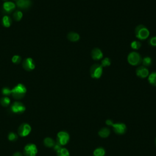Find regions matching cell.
Segmentation results:
<instances>
[{
	"label": "cell",
	"instance_id": "6da1fadb",
	"mask_svg": "<svg viewBox=\"0 0 156 156\" xmlns=\"http://www.w3.org/2000/svg\"><path fill=\"white\" fill-rule=\"evenodd\" d=\"M135 35L140 40H144L149 37L150 32L149 29L145 26L139 24L135 29Z\"/></svg>",
	"mask_w": 156,
	"mask_h": 156
},
{
	"label": "cell",
	"instance_id": "603a6c76",
	"mask_svg": "<svg viewBox=\"0 0 156 156\" xmlns=\"http://www.w3.org/2000/svg\"><path fill=\"white\" fill-rule=\"evenodd\" d=\"M0 103L3 107H7L10 103V99L7 96L3 97L1 99Z\"/></svg>",
	"mask_w": 156,
	"mask_h": 156
},
{
	"label": "cell",
	"instance_id": "3957f363",
	"mask_svg": "<svg viewBox=\"0 0 156 156\" xmlns=\"http://www.w3.org/2000/svg\"><path fill=\"white\" fill-rule=\"evenodd\" d=\"M142 57L141 55L135 51L130 52L127 55V62L132 66H138L142 62Z\"/></svg>",
	"mask_w": 156,
	"mask_h": 156
},
{
	"label": "cell",
	"instance_id": "ac0fdd59",
	"mask_svg": "<svg viewBox=\"0 0 156 156\" xmlns=\"http://www.w3.org/2000/svg\"><path fill=\"white\" fill-rule=\"evenodd\" d=\"M43 143H44V144L45 145V146H46L48 147H53L55 144L54 140L50 137L45 138L43 141Z\"/></svg>",
	"mask_w": 156,
	"mask_h": 156
},
{
	"label": "cell",
	"instance_id": "cb8c5ba5",
	"mask_svg": "<svg viewBox=\"0 0 156 156\" xmlns=\"http://www.w3.org/2000/svg\"><path fill=\"white\" fill-rule=\"evenodd\" d=\"M131 48L134 50H138L139 49L141 46V43L139 41H133L130 43Z\"/></svg>",
	"mask_w": 156,
	"mask_h": 156
},
{
	"label": "cell",
	"instance_id": "1f68e13d",
	"mask_svg": "<svg viewBox=\"0 0 156 156\" xmlns=\"http://www.w3.org/2000/svg\"><path fill=\"white\" fill-rule=\"evenodd\" d=\"M13 156H23V155L20 152H16L13 154Z\"/></svg>",
	"mask_w": 156,
	"mask_h": 156
},
{
	"label": "cell",
	"instance_id": "9c48e42d",
	"mask_svg": "<svg viewBox=\"0 0 156 156\" xmlns=\"http://www.w3.org/2000/svg\"><path fill=\"white\" fill-rule=\"evenodd\" d=\"M112 127L115 132L118 135H122L125 133L127 130L126 124L122 122L115 123L112 125Z\"/></svg>",
	"mask_w": 156,
	"mask_h": 156
},
{
	"label": "cell",
	"instance_id": "836d02e7",
	"mask_svg": "<svg viewBox=\"0 0 156 156\" xmlns=\"http://www.w3.org/2000/svg\"><path fill=\"white\" fill-rule=\"evenodd\" d=\"M15 1H18V0H15Z\"/></svg>",
	"mask_w": 156,
	"mask_h": 156
},
{
	"label": "cell",
	"instance_id": "484cf974",
	"mask_svg": "<svg viewBox=\"0 0 156 156\" xmlns=\"http://www.w3.org/2000/svg\"><path fill=\"white\" fill-rule=\"evenodd\" d=\"M13 18L15 19V21H19L20 20H21V19L23 17V13H22L21 12H20L19 10H17V11H15L13 13Z\"/></svg>",
	"mask_w": 156,
	"mask_h": 156
},
{
	"label": "cell",
	"instance_id": "8fae6325",
	"mask_svg": "<svg viewBox=\"0 0 156 156\" xmlns=\"http://www.w3.org/2000/svg\"><path fill=\"white\" fill-rule=\"evenodd\" d=\"M23 67L26 71H32L35 68V63L32 58H27L23 62Z\"/></svg>",
	"mask_w": 156,
	"mask_h": 156
},
{
	"label": "cell",
	"instance_id": "ffe728a7",
	"mask_svg": "<svg viewBox=\"0 0 156 156\" xmlns=\"http://www.w3.org/2000/svg\"><path fill=\"white\" fill-rule=\"evenodd\" d=\"M141 63L143 64V66H144L145 67L151 66L152 65V58L149 56L144 57L143 58H142Z\"/></svg>",
	"mask_w": 156,
	"mask_h": 156
},
{
	"label": "cell",
	"instance_id": "4fadbf2b",
	"mask_svg": "<svg viewBox=\"0 0 156 156\" xmlns=\"http://www.w3.org/2000/svg\"><path fill=\"white\" fill-rule=\"evenodd\" d=\"M16 5L21 9H26L30 6L31 1L30 0H18L16 1Z\"/></svg>",
	"mask_w": 156,
	"mask_h": 156
},
{
	"label": "cell",
	"instance_id": "30bf717a",
	"mask_svg": "<svg viewBox=\"0 0 156 156\" xmlns=\"http://www.w3.org/2000/svg\"><path fill=\"white\" fill-rule=\"evenodd\" d=\"M136 75L141 79L146 78L148 77L149 72L147 67H145L144 66H140L136 69Z\"/></svg>",
	"mask_w": 156,
	"mask_h": 156
},
{
	"label": "cell",
	"instance_id": "ba28073f",
	"mask_svg": "<svg viewBox=\"0 0 156 156\" xmlns=\"http://www.w3.org/2000/svg\"><path fill=\"white\" fill-rule=\"evenodd\" d=\"M31 127L27 123H23L18 129V133L21 137H25L29 135L31 132Z\"/></svg>",
	"mask_w": 156,
	"mask_h": 156
},
{
	"label": "cell",
	"instance_id": "5b68a950",
	"mask_svg": "<svg viewBox=\"0 0 156 156\" xmlns=\"http://www.w3.org/2000/svg\"><path fill=\"white\" fill-rule=\"evenodd\" d=\"M37 153L38 149L35 144L29 143L24 148V154L25 156H36Z\"/></svg>",
	"mask_w": 156,
	"mask_h": 156
},
{
	"label": "cell",
	"instance_id": "d6986e66",
	"mask_svg": "<svg viewBox=\"0 0 156 156\" xmlns=\"http://www.w3.org/2000/svg\"><path fill=\"white\" fill-rule=\"evenodd\" d=\"M105 154V151L102 147H97L93 151V156H104Z\"/></svg>",
	"mask_w": 156,
	"mask_h": 156
},
{
	"label": "cell",
	"instance_id": "4dcf8cb0",
	"mask_svg": "<svg viewBox=\"0 0 156 156\" xmlns=\"http://www.w3.org/2000/svg\"><path fill=\"white\" fill-rule=\"evenodd\" d=\"M105 124H106L107 126H112V125H113L114 123H113V121H112V119H107V120H106Z\"/></svg>",
	"mask_w": 156,
	"mask_h": 156
},
{
	"label": "cell",
	"instance_id": "d6a6232c",
	"mask_svg": "<svg viewBox=\"0 0 156 156\" xmlns=\"http://www.w3.org/2000/svg\"><path fill=\"white\" fill-rule=\"evenodd\" d=\"M155 145H156V138H155Z\"/></svg>",
	"mask_w": 156,
	"mask_h": 156
},
{
	"label": "cell",
	"instance_id": "52a82bcc",
	"mask_svg": "<svg viewBox=\"0 0 156 156\" xmlns=\"http://www.w3.org/2000/svg\"><path fill=\"white\" fill-rule=\"evenodd\" d=\"M57 143L61 146H64L66 144L69 140V135L68 132L65 131H60L57 135Z\"/></svg>",
	"mask_w": 156,
	"mask_h": 156
},
{
	"label": "cell",
	"instance_id": "f546056e",
	"mask_svg": "<svg viewBox=\"0 0 156 156\" xmlns=\"http://www.w3.org/2000/svg\"><path fill=\"white\" fill-rule=\"evenodd\" d=\"M12 62L15 63V64H18L20 63L21 60V58L20 56L18 55H14L12 58Z\"/></svg>",
	"mask_w": 156,
	"mask_h": 156
},
{
	"label": "cell",
	"instance_id": "2e32d148",
	"mask_svg": "<svg viewBox=\"0 0 156 156\" xmlns=\"http://www.w3.org/2000/svg\"><path fill=\"white\" fill-rule=\"evenodd\" d=\"M110 133V130L108 127H102L98 132L99 136L104 138H107L109 136Z\"/></svg>",
	"mask_w": 156,
	"mask_h": 156
},
{
	"label": "cell",
	"instance_id": "7a4b0ae2",
	"mask_svg": "<svg viewBox=\"0 0 156 156\" xmlns=\"http://www.w3.org/2000/svg\"><path fill=\"white\" fill-rule=\"evenodd\" d=\"M26 93V87L22 84L19 83L16 86H15L13 89H12V96L15 99H22Z\"/></svg>",
	"mask_w": 156,
	"mask_h": 156
},
{
	"label": "cell",
	"instance_id": "7c38bea8",
	"mask_svg": "<svg viewBox=\"0 0 156 156\" xmlns=\"http://www.w3.org/2000/svg\"><path fill=\"white\" fill-rule=\"evenodd\" d=\"M91 57L93 60L98 61L103 57V53L99 48H94L91 52Z\"/></svg>",
	"mask_w": 156,
	"mask_h": 156
},
{
	"label": "cell",
	"instance_id": "277c9868",
	"mask_svg": "<svg viewBox=\"0 0 156 156\" xmlns=\"http://www.w3.org/2000/svg\"><path fill=\"white\" fill-rule=\"evenodd\" d=\"M102 71L103 68L101 64L94 63L90 67V76L93 79H99L102 74Z\"/></svg>",
	"mask_w": 156,
	"mask_h": 156
},
{
	"label": "cell",
	"instance_id": "9a60e30c",
	"mask_svg": "<svg viewBox=\"0 0 156 156\" xmlns=\"http://www.w3.org/2000/svg\"><path fill=\"white\" fill-rule=\"evenodd\" d=\"M15 8V4L12 2H4L3 4V9L4 10L7 12L10 13L12 12Z\"/></svg>",
	"mask_w": 156,
	"mask_h": 156
},
{
	"label": "cell",
	"instance_id": "7402d4cb",
	"mask_svg": "<svg viewBox=\"0 0 156 156\" xmlns=\"http://www.w3.org/2000/svg\"><path fill=\"white\" fill-rule=\"evenodd\" d=\"M56 152L57 156H69V152L68 150L65 147H62Z\"/></svg>",
	"mask_w": 156,
	"mask_h": 156
},
{
	"label": "cell",
	"instance_id": "e0dca14e",
	"mask_svg": "<svg viewBox=\"0 0 156 156\" xmlns=\"http://www.w3.org/2000/svg\"><path fill=\"white\" fill-rule=\"evenodd\" d=\"M149 83L152 86H156V71L151 73L147 78Z\"/></svg>",
	"mask_w": 156,
	"mask_h": 156
},
{
	"label": "cell",
	"instance_id": "83f0119b",
	"mask_svg": "<svg viewBox=\"0 0 156 156\" xmlns=\"http://www.w3.org/2000/svg\"><path fill=\"white\" fill-rule=\"evenodd\" d=\"M148 44L152 47H156V36H152L148 40Z\"/></svg>",
	"mask_w": 156,
	"mask_h": 156
},
{
	"label": "cell",
	"instance_id": "f1b7e54d",
	"mask_svg": "<svg viewBox=\"0 0 156 156\" xmlns=\"http://www.w3.org/2000/svg\"><path fill=\"white\" fill-rule=\"evenodd\" d=\"M2 93L3 95L8 96L11 94L12 90H10V88H9L7 87H4L2 89Z\"/></svg>",
	"mask_w": 156,
	"mask_h": 156
},
{
	"label": "cell",
	"instance_id": "4316f807",
	"mask_svg": "<svg viewBox=\"0 0 156 156\" xmlns=\"http://www.w3.org/2000/svg\"><path fill=\"white\" fill-rule=\"evenodd\" d=\"M18 138V136L17 135L14 133V132H10L9 134H8V139L9 141H15Z\"/></svg>",
	"mask_w": 156,
	"mask_h": 156
},
{
	"label": "cell",
	"instance_id": "8992f818",
	"mask_svg": "<svg viewBox=\"0 0 156 156\" xmlns=\"http://www.w3.org/2000/svg\"><path fill=\"white\" fill-rule=\"evenodd\" d=\"M10 110L13 113L21 114L25 112L26 107L22 102L16 101L11 105Z\"/></svg>",
	"mask_w": 156,
	"mask_h": 156
},
{
	"label": "cell",
	"instance_id": "d4e9b609",
	"mask_svg": "<svg viewBox=\"0 0 156 156\" xmlns=\"http://www.w3.org/2000/svg\"><path fill=\"white\" fill-rule=\"evenodd\" d=\"M111 65V60L108 57H105L102 61L101 65L103 67H108Z\"/></svg>",
	"mask_w": 156,
	"mask_h": 156
},
{
	"label": "cell",
	"instance_id": "5bb4252c",
	"mask_svg": "<svg viewBox=\"0 0 156 156\" xmlns=\"http://www.w3.org/2000/svg\"><path fill=\"white\" fill-rule=\"evenodd\" d=\"M67 38L72 42H77L80 40V35L75 32H69L67 35Z\"/></svg>",
	"mask_w": 156,
	"mask_h": 156
},
{
	"label": "cell",
	"instance_id": "44dd1931",
	"mask_svg": "<svg viewBox=\"0 0 156 156\" xmlns=\"http://www.w3.org/2000/svg\"><path fill=\"white\" fill-rule=\"evenodd\" d=\"M2 24L4 27H9L10 26L11 23H12V20L10 19V18L8 16H4L2 18Z\"/></svg>",
	"mask_w": 156,
	"mask_h": 156
}]
</instances>
